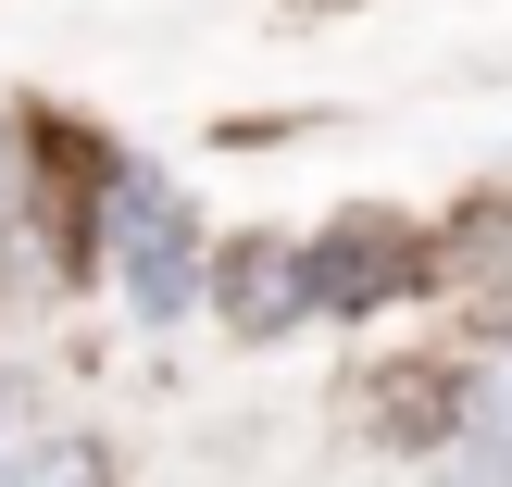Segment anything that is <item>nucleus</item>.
I'll list each match as a JSON object with an SVG mask.
<instances>
[{
    "label": "nucleus",
    "instance_id": "f257e3e1",
    "mask_svg": "<svg viewBox=\"0 0 512 487\" xmlns=\"http://www.w3.org/2000/svg\"><path fill=\"white\" fill-rule=\"evenodd\" d=\"M113 288L138 300L150 325H175L200 300V213L163 175H113Z\"/></svg>",
    "mask_w": 512,
    "mask_h": 487
},
{
    "label": "nucleus",
    "instance_id": "f03ea898",
    "mask_svg": "<svg viewBox=\"0 0 512 487\" xmlns=\"http://www.w3.org/2000/svg\"><path fill=\"white\" fill-rule=\"evenodd\" d=\"M300 275H313V300H325V313H363V300L413 288V238L363 213V225H338V238H325V250H313V263H300Z\"/></svg>",
    "mask_w": 512,
    "mask_h": 487
},
{
    "label": "nucleus",
    "instance_id": "7ed1b4c3",
    "mask_svg": "<svg viewBox=\"0 0 512 487\" xmlns=\"http://www.w3.org/2000/svg\"><path fill=\"white\" fill-rule=\"evenodd\" d=\"M213 288H225V313H238V325H263V338L313 313V275H300V250H275V238H263V250H238Z\"/></svg>",
    "mask_w": 512,
    "mask_h": 487
},
{
    "label": "nucleus",
    "instance_id": "20e7f679",
    "mask_svg": "<svg viewBox=\"0 0 512 487\" xmlns=\"http://www.w3.org/2000/svg\"><path fill=\"white\" fill-rule=\"evenodd\" d=\"M0 487H113V463H100V438H38L0 463Z\"/></svg>",
    "mask_w": 512,
    "mask_h": 487
}]
</instances>
